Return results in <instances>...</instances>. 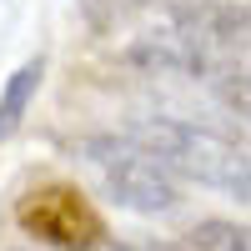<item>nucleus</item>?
Here are the masks:
<instances>
[{"instance_id":"nucleus-4","label":"nucleus","mask_w":251,"mask_h":251,"mask_svg":"<svg viewBox=\"0 0 251 251\" xmlns=\"http://www.w3.org/2000/svg\"><path fill=\"white\" fill-rule=\"evenodd\" d=\"M40 75H46V60H40V55H30L25 66H15V75L5 80V91H0V141H5L15 126H20L25 106H30V100H35V91H40Z\"/></svg>"},{"instance_id":"nucleus-2","label":"nucleus","mask_w":251,"mask_h":251,"mask_svg":"<svg viewBox=\"0 0 251 251\" xmlns=\"http://www.w3.org/2000/svg\"><path fill=\"white\" fill-rule=\"evenodd\" d=\"M80 161L96 171V181L106 186V196L116 206H126V211H136V216L176 211V201H181V186L166 176L136 141H126L116 131L86 136V141H80Z\"/></svg>"},{"instance_id":"nucleus-7","label":"nucleus","mask_w":251,"mask_h":251,"mask_svg":"<svg viewBox=\"0 0 251 251\" xmlns=\"http://www.w3.org/2000/svg\"><path fill=\"white\" fill-rule=\"evenodd\" d=\"M116 251H186V246H116Z\"/></svg>"},{"instance_id":"nucleus-5","label":"nucleus","mask_w":251,"mask_h":251,"mask_svg":"<svg viewBox=\"0 0 251 251\" xmlns=\"http://www.w3.org/2000/svg\"><path fill=\"white\" fill-rule=\"evenodd\" d=\"M186 251H246V226L231 221H201L186 231Z\"/></svg>"},{"instance_id":"nucleus-1","label":"nucleus","mask_w":251,"mask_h":251,"mask_svg":"<svg viewBox=\"0 0 251 251\" xmlns=\"http://www.w3.org/2000/svg\"><path fill=\"white\" fill-rule=\"evenodd\" d=\"M126 141H136L166 176H186L196 186H216V191L246 201V151L236 141H226L206 126L176 121V116H141L121 131Z\"/></svg>"},{"instance_id":"nucleus-3","label":"nucleus","mask_w":251,"mask_h":251,"mask_svg":"<svg viewBox=\"0 0 251 251\" xmlns=\"http://www.w3.org/2000/svg\"><path fill=\"white\" fill-rule=\"evenodd\" d=\"M15 221L20 231L46 241L55 251H96L100 241H106V221H100V211L75 191V186H35V191L20 196L15 206Z\"/></svg>"},{"instance_id":"nucleus-6","label":"nucleus","mask_w":251,"mask_h":251,"mask_svg":"<svg viewBox=\"0 0 251 251\" xmlns=\"http://www.w3.org/2000/svg\"><path fill=\"white\" fill-rule=\"evenodd\" d=\"M136 5H146V10H161V15H171V25H181L186 15H196L206 0H136Z\"/></svg>"}]
</instances>
